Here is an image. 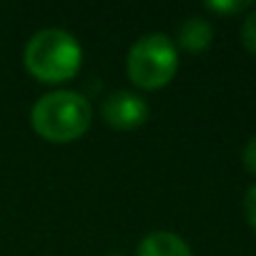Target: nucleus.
<instances>
[{
	"instance_id": "obj_6",
	"label": "nucleus",
	"mask_w": 256,
	"mask_h": 256,
	"mask_svg": "<svg viewBox=\"0 0 256 256\" xmlns=\"http://www.w3.org/2000/svg\"><path fill=\"white\" fill-rule=\"evenodd\" d=\"M136 256H194L191 246L174 231H151L141 238Z\"/></svg>"
},
{
	"instance_id": "obj_10",
	"label": "nucleus",
	"mask_w": 256,
	"mask_h": 256,
	"mask_svg": "<svg viewBox=\"0 0 256 256\" xmlns=\"http://www.w3.org/2000/svg\"><path fill=\"white\" fill-rule=\"evenodd\" d=\"M241 164H244V168H246L248 174L256 176V136L244 146V151H241Z\"/></svg>"
},
{
	"instance_id": "obj_11",
	"label": "nucleus",
	"mask_w": 256,
	"mask_h": 256,
	"mask_svg": "<svg viewBox=\"0 0 256 256\" xmlns=\"http://www.w3.org/2000/svg\"><path fill=\"white\" fill-rule=\"evenodd\" d=\"M106 256H123V254H106Z\"/></svg>"
},
{
	"instance_id": "obj_3",
	"label": "nucleus",
	"mask_w": 256,
	"mask_h": 256,
	"mask_svg": "<svg viewBox=\"0 0 256 256\" xmlns=\"http://www.w3.org/2000/svg\"><path fill=\"white\" fill-rule=\"evenodd\" d=\"M178 70V48L164 33L141 36L126 58V73L141 90H158L174 80Z\"/></svg>"
},
{
	"instance_id": "obj_1",
	"label": "nucleus",
	"mask_w": 256,
	"mask_h": 256,
	"mask_svg": "<svg viewBox=\"0 0 256 256\" xmlns=\"http://www.w3.org/2000/svg\"><path fill=\"white\" fill-rule=\"evenodd\" d=\"M93 106L76 90H50L30 108V128L48 144H73L90 128Z\"/></svg>"
},
{
	"instance_id": "obj_2",
	"label": "nucleus",
	"mask_w": 256,
	"mask_h": 256,
	"mask_svg": "<svg viewBox=\"0 0 256 256\" xmlns=\"http://www.w3.org/2000/svg\"><path fill=\"white\" fill-rule=\"evenodd\" d=\"M26 70L48 86H58L70 80L83 63V48L80 43L60 28H46L38 30L23 53Z\"/></svg>"
},
{
	"instance_id": "obj_9",
	"label": "nucleus",
	"mask_w": 256,
	"mask_h": 256,
	"mask_svg": "<svg viewBox=\"0 0 256 256\" xmlns=\"http://www.w3.org/2000/svg\"><path fill=\"white\" fill-rule=\"evenodd\" d=\"M244 216H246L248 226L256 231V184L248 186L244 194Z\"/></svg>"
},
{
	"instance_id": "obj_4",
	"label": "nucleus",
	"mask_w": 256,
	"mask_h": 256,
	"mask_svg": "<svg viewBox=\"0 0 256 256\" xmlns=\"http://www.w3.org/2000/svg\"><path fill=\"white\" fill-rule=\"evenodd\" d=\"M148 113H151V108H148L146 98L134 90H113L100 106V116H103L106 126L116 128V131L141 128L148 120Z\"/></svg>"
},
{
	"instance_id": "obj_8",
	"label": "nucleus",
	"mask_w": 256,
	"mask_h": 256,
	"mask_svg": "<svg viewBox=\"0 0 256 256\" xmlns=\"http://www.w3.org/2000/svg\"><path fill=\"white\" fill-rule=\"evenodd\" d=\"M248 8V3L246 0H208L206 3V10H214V13H241V10H246Z\"/></svg>"
},
{
	"instance_id": "obj_5",
	"label": "nucleus",
	"mask_w": 256,
	"mask_h": 256,
	"mask_svg": "<svg viewBox=\"0 0 256 256\" xmlns=\"http://www.w3.org/2000/svg\"><path fill=\"white\" fill-rule=\"evenodd\" d=\"M176 48L186 53H204L214 43V28L201 16H188L176 30Z\"/></svg>"
},
{
	"instance_id": "obj_7",
	"label": "nucleus",
	"mask_w": 256,
	"mask_h": 256,
	"mask_svg": "<svg viewBox=\"0 0 256 256\" xmlns=\"http://www.w3.org/2000/svg\"><path fill=\"white\" fill-rule=\"evenodd\" d=\"M241 43L246 50L256 53V10H251L241 23Z\"/></svg>"
}]
</instances>
